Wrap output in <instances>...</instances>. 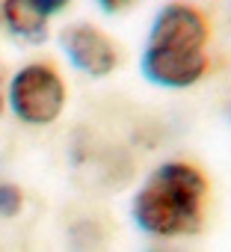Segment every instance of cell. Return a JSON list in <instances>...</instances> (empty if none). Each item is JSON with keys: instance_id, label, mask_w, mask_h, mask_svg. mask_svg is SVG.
Returning <instances> with one entry per match:
<instances>
[{"instance_id": "30bf717a", "label": "cell", "mask_w": 231, "mask_h": 252, "mask_svg": "<svg viewBox=\"0 0 231 252\" xmlns=\"http://www.w3.org/2000/svg\"><path fill=\"white\" fill-rule=\"evenodd\" d=\"M3 104H6V92H3V77H0V113H3Z\"/></svg>"}, {"instance_id": "6da1fadb", "label": "cell", "mask_w": 231, "mask_h": 252, "mask_svg": "<svg viewBox=\"0 0 231 252\" xmlns=\"http://www.w3.org/2000/svg\"><path fill=\"white\" fill-rule=\"evenodd\" d=\"M210 184L204 172L187 160H169L157 166L134 196V222L157 237L175 240L202 231Z\"/></svg>"}, {"instance_id": "8fae6325", "label": "cell", "mask_w": 231, "mask_h": 252, "mask_svg": "<svg viewBox=\"0 0 231 252\" xmlns=\"http://www.w3.org/2000/svg\"><path fill=\"white\" fill-rule=\"evenodd\" d=\"M154 252H172V249H154Z\"/></svg>"}, {"instance_id": "52a82bcc", "label": "cell", "mask_w": 231, "mask_h": 252, "mask_svg": "<svg viewBox=\"0 0 231 252\" xmlns=\"http://www.w3.org/2000/svg\"><path fill=\"white\" fill-rule=\"evenodd\" d=\"M21 208H24V193H21V187H15V184H9V181H0V217H3V220H12V217L21 214Z\"/></svg>"}, {"instance_id": "5b68a950", "label": "cell", "mask_w": 231, "mask_h": 252, "mask_svg": "<svg viewBox=\"0 0 231 252\" xmlns=\"http://www.w3.org/2000/svg\"><path fill=\"white\" fill-rule=\"evenodd\" d=\"M62 48L74 68L89 77H107L119 68V45L95 24H71L62 33Z\"/></svg>"}, {"instance_id": "277c9868", "label": "cell", "mask_w": 231, "mask_h": 252, "mask_svg": "<svg viewBox=\"0 0 231 252\" xmlns=\"http://www.w3.org/2000/svg\"><path fill=\"white\" fill-rule=\"evenodd\" d=\"M210 68L207 51H178V48H160L148 45L143 54V71L151 83L166 89H187L199 83Z\"/></svg>"}, {"instance_id": "7a4b0ae2", "label": "cell", "mask_w": 231, "mask_h": 252, "mask_svg": "<svg viewBox=\"0 0 231 252\" xmlns=\"http://www.w3.org/2000/svg\"><path fill=\"white\" fill-rule=\"evenodd\" d=\"M6 101L24 125L45 128L62 116L68 89L62 74L51 63H30L12 74L6 86Z\"/></svg>"}, {"instance_id": "8992f818", "label": "cell", "mask_w": 231, "mask_h": 252, "mask_svg": "<svg viewBox=\"0 0 231 252\" xmlns=\"http://www.w3.org/2000/svg\"><path fill=\"white\" fill-rule=\"evenodd\" d=\"M0 18H3L6 30L15 33L18 39H45L51 15L36 3V0H3L0 3Z\"/></svg>"}, {"instance_id": "9c48e42d", "label": "cell", "mask_w": 231, "mask_h": 252, "mask_svg": "<svg viewBox=\"0 0 231 252\" xmlns=\"http://www.w3.org/2000/svg\"><path fill=\"white\" fill-rule=\"evenodd\" d=\"M36 3H39V6H42V9H45L51 18H54L57 12H62V9L68 6V0H36Z\"/></svg>"}, {"instance_id": "3957f363", "label": "cell", "mask_w": 231, "mask_h": 252, "mask_svg": "<svg viewBox=\"0 0 231 252\" xmlns=\"http://www.w3.org/2000/svg\"><path fill=\"white\" fill-rule=\"evenodd\" d=\"M207 42H210V21L193 3L163 6L148 36V45L178 48V51H207Z\"/></svg>"}, {"instance_id": "ba28073f", "label": "cell", "mask_w": 231, "mask_h": 252, "mask_svg": "<svg viewBox=\"0 0 231 252\" xmlns=\"http://www.w3.org/2000/svg\"><path fill=\"white\" fill-rule=\"evenodd\" d=\"M98 3H101V9L104 12H125V9H131L134 3H140V0H98Z\"/></svg>"}]
</instances>
